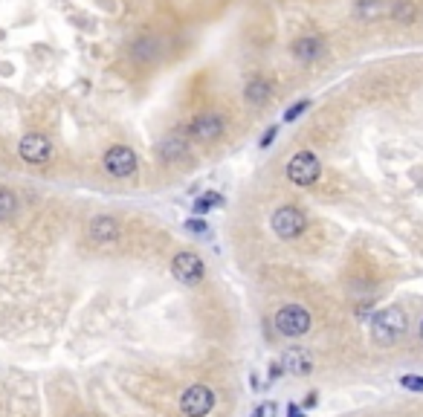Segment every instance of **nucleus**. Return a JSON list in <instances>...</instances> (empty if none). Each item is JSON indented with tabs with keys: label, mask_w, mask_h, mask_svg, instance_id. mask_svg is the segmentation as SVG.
Wrapping results in <instances>:
<instances>
[{
	"label": "nucleus",
	"mask_w": 423,
	"mask_h": 417,
	"mask_svg": "<svg viewBox=\"0 0 423 417\" xmlns=\"http://www.w3.org/2000/svg\"><path fill=\"white\" fill-rule=\"evenodd\" d=\"M278 368H285V371H290L296 377H304V374L313 371V359L304 348H290V351H285V357H281Z\"/></svg>",
	"instance_id": "nucleus-9"
},
{
	"label": "nucleus",
	"mask_w": 423,
	"mask_h": 417,
	"mask_svg": "<svg viewBox=\"0 0 423 417\" xmlns=\"http://www.w3.org/2000/svg\"><path fill=\"white\" fill-rule=\"evenodd\" d=\"M394 20H401V23H412L415 20V4H412V0H397V4H394Z\"/></svg>",
	"instance_id": "nucleus-16"
},
{
	"label": "nucleus",
	"mask_w": 423,
	"mask_h": 417,
	"mask_svg": "<svg viewBox=\"0 0 423 417\" xmlns=\"http://www.w3.org/2000/svg\"><path fill=\"white\" fill-rule=\"evenodd\" d=\"M116 235H119V224H116L113 217H96L90 224V238L96 240V243H108L113 240Z\"/></svg>",
	"instance_id": "nucleus-11"
},
{
	"label": "nucleus",
	"mask_w": 423,
	"mask_h": 417,
	"mask_svg": "<svg viewBox=\"0 0 423 417\" xmlns=\"http://www.w3.org/2000/svg\"><path fill=\"white\" fill-rule=\"evenodd\" d=\"M18 151H20V157L27 160V162H32V165H44L46 160L53 157V145H50V139H46L44 134H27V136L20 139Z\"/></svg>",
	"instance_id": "nucleus-7"
},
{
	"label": "nucleus",
	"mask_w": 423,
	"mask_h": 417,
	"mask_svg": "<svg viewBox=\"0 0 423 417\" xmlns=\"http://www.w3.org/2000/svg\"><path fill=\"white\" fill-rule=\"evenodd\" d=\"M287 417H301V409H299L296 403H290V406H287Z\"/></svg>",
	"instance_id": "nucleus-23"
},
{
	"label": "nucleus",
	"mask_w": 423,
	"mask_h": 417,
	"mask_svg": "<svg viewBox=\"0 0 423 417\" xmlns=\"http://www.w3.org/2000/svg\"><path fill=\"white\" fill-rule=\"evenodd\" d=\"M267 96H270V84H267V82H261V79L249 82V87H247V99H249L252 105H261Z\"/></svg>",
	"instance_id": "nucleus-13"
},
{
	"label": "nucleus",
	"mask_w": 423,
	"mask_h": 417,
	"mask_svg": "<svg viewBox=\"0 0 423 417\" xmlns=\"http://www.w3.org/2000/svg\"><path fill=\"white\" fill-rule=\"evenodd\" d=\"M273 136H275V128H270V131H267V136L261 139V148H267V145L273 142Z\"/></svg>",
	"instance_id": "nucleus-24"
},
{
	"label": "nucleus",
	"mask_w": 423,
	"mask_h": 417,
	"mask_svg": "<svg viewBox=\"0 0 423 417\" xmlns=\"http://www.w3.org/2000/svg\"><path fill=\"white\" fill-rule=\"evenodd\" d=\"M252 417H275V403H261V406H258L255 411H252Z\"/></svg>",
	"instance_id": "nucleus-19"
},
{
	"label": "nucleus",
	"mask_w": 423,
	"mask_h": 417,
	"mask_svg": "<svg viewBox=\"0 0 423 417\" xmlns=\"http://www.w3.org/2000/svg\"><path fill=\"white\" fill-rule=\"evenodd\" d=\"M316 406V391H311L308 397H304V409H313Z\"/></svg>",
	"instance_id": "nucleus-22"
},
{
	"label": "nucleus",
	"mask_w": 423,
	"mask_h": 417,
	"mask_svg": "<svg viewBox=\"0 0 423 417\" xmlns=\"http://www.w3.org/2000/svg\"><path fill=\"white\" fill-rule=\"evenodd\" d=\"M420 339H423V322H420Z\"/></svg>",
	"instance_id": "nucleus-25"
},
{
	"label": "nucleus",
	"mask_w": 423,
	"mask_h": 417,
	"mask_svg": "<svg viewBox=\"0 0 423 417\" xmlns=\"http://www.w3.org/2000/svg\"><path fill=\"white\" fill-rule=\"evenodd\" d=\"M401 385L409 391H423V377H401Z\"/></svg>",
	"instance_id": "nucleus-18"
},
{
	"label": "nucleus",
	"mask_w": 423,
	"mask_h": 417,
	"mask_svg": "<svg viewBox=\"0 0 423 417\" xmlns=\"http://www.w3.org/2000/svg\"><path fill=\"white\" fill-rule=\"evenodd\" d=\"M304 108H308V102H304V99H301V102H296V105H293V108L287 110V116H285V119H287V122H293V119H299V113H301Z\"/></svg>",
	"instance_id": "nucleus-20"
},
{
	"label": "nucleus",
	"mask_w": 423,
	"mask_h": 417,
	"mask_svg": "<svg viewBox=\"0 0 423 417\" xmlns=\"http://www.w3.org/2000/svg\"><path fill=\"white\" fill-rule=\"evenodd\" d=\"M221 203H223V198H221L218 191H206L203 198L195 200V214H206L209 209H215V206H221Z\"/></svg>",
	"instance_id": "nucleus-14"
},
{
	"label": "nucleus",
	"mask_w": 423,
	"mask_h": 417,
	"mask_svg": "<svg viewBox=\"0 0 423 417\" xmlns=\"http://www.w3.org/2000/svg\"><path fill=\"white\" fill-rule=\"evenodd\" d=\"M180 409L186 417H206L215 409V391L209 385H189L180 397Z\"/></svg>",
	"instance_id": "nucleus-2"
},
{
	"label": "nucleus",
	"mask_w": 423,
	"mask_h": 417,
	"mask_svg": "<svg viewBox=\"0 0 423 417\" xmlns=\"http://www.w3.org/2000/svg\"><path fill=\"white\" fill-rule=\"evenodd\" d=\"M221 131H223V119H221L218 113H200V116L195 119V125H192V134H195L197 139H203V142L218 139Z\"/></svg>",
	"instance_id": "nucleus-10"
},
{
	"label": "nucleus",
	"mask_w": 423,
	"mask_h": 417,
	"mask_svg": "<svg viewBox=\"0 0 423 417\" xmlns=\"http://www.w3.org/2000/svg\"><path fill=\"white\" fill-rule=\"evenodd\" d=\"M15 209H18V198L9 191V188H0V220H6V217H12L15 214Z\"/></svg>",
	"instance_id": "nucleus-15"
},
{
	"label": "nucleus",
	"mask_w": 423,
	"mask_h": 417,
	"mask_svg": "<svg viewBox=\"0 0 423 417\" xmlns=\"http://www.w3.org/2000/svg\"><path fill=\"white\" fill-rule=\"evenodd\" d=\"M160 154H162V160H174V157H180V154H183V139H180V136L166 139V142L160 145Z\"/></svg>",
	"instance_id": "nucleus-17"
},
{
	"label": "nucleus",
	"mask_w": 423,
	"mask_h": 417,
	"mask_svg": "<svg viewBox=\"0 0 423 417\" xmlns=\"http://www.w3.org/2000/svg\"><path fill=\"white\" fill-rule=\"evenodd\" d=\"M319 171H322V165H319V160H316V154H311V151H299L293 160H290V165H287V177H290V183H296V186H313L316 180H319Z\"/></svg>",
	"instance_id": "nucleus-5"
},
{
	"label": "nucleus",
	"mask_w": 423,
	"mask_h": 417,
	"mask_svg": "<svg viewBox=\"0 0 423 417\" xmlns=\"http://www.w3.org/2000/svg\"><path fill=\"white\" fill-rule=\"evenodd\" d=\"M105 168L113 177H131L136 171V154L125 145H113V148L105 154Z\"/></svg>",
	"instance_id": "nucleus-8"
},
{
	"label": "nucleus",
	"mask_w": 423,
	"mask_h": 417,
	"mask_svg": "<svg viewBox=\"0 0 423 417\" xmlns=\"http://www.w3.org/2000/svg\"><path fill=\"white\" fill-rule=\"evenodd\" d=\"M371 333L377 342H394L406 333V313L401 307H386L371 319Z\"/></svg>",
	"instance_id": "nucleus-1"
},
{
	"label": "nucleus",
	"mask_w": 423,
	"mask_h": 417,
	"mask_svg": "<svg viewBox=\"0 0 423 417\" xmlns=\"http://www.w3.org/2000/svg\"><path fill=\"white\" fill-rule=\"evenodd\" d=\"M186 229H189V232H206V224H203V220H189V224H186Z\"/></svg>",
	"instance_id": "nucleus-21"
},
{
	"label": "nucleus",
	"mask_w": 423,
	"mask_h": 417,
	"mask_svg": "<svg viewBox=\"0 0 423 417\" xmlns=\"http://www.w3.org/2000/svg\"><path fill=\"white\" fill-rule=\"evenodd\" d=\"M304 226H308V217H304V212L296 209V206H281L273 214V232L278 238H285V240L299 238L304 232Z\"/></svg>",
	"instance_id": "nucleus-3"
},
{
	"label": "nucleus",
	"mask_w": 423,
	"mask_h": 417,
	"mask_svg": "<svg viewBox=\"0 0 423 417\" xmlns=\"http://www.w3.org/2000/svg\"><path fill=\"white\" fill-rule=\"evenodd\" d=\"M275 328L285 336H304L311 331V313L299 304H287L275 313Z\"/></svg>",
	"instance_id": "nucleus-4"
},
{
	"label": "nucleus",
	"mask_w": 423,
	"mask_h": 417,
	"mask_svg": "<svg viewBox=\"0 0 423 417\" xmlns=\"http://www.w3.org/2000/svg\"><path fill=\"white\" fill-rule=\"evenodd\" d=\"M293 53H296V58H301V61H311V58H316V56L322 53V41H319V38H299V41L293 44Z\"/></svg>",
	"instance_id": "nucleus-12"
},
{
	"label": "nucleus",
	"mask_w": 423,
	"mask_h": 417,
	"mask_svg": "<svg viewBox=\"0 0 423 417\" xmlns=\"http://www.w3.org/2000/svg\"><path fill=\"white\" fill-rule=\"evenodd\" d=\"M171 273H174L177 281L195 287V284L203 281L206 267H203V261H200L195 252H180V255H174V261H171Z\"/></svg>",
	"instance_id": "nucleus-6"
}]
</instances>
